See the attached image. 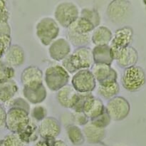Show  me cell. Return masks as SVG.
I'll return each instance as SVG.
<instances>
[{"instance_id":"5bb4252c","label":"cell","mask_w":146,"mask_h":146,"mask_svg":"<svg viewBox=\"0 0 146 146\" xmlns=\"http://www.w3.org/2000/svg\"><path fill=\"white\" fill-rule=\"evenodd\" d=\"M133 38V30L130 27H123L115 30L109 46L111 48L123 49L131 46Z\"/></svg>"},{"instance_id":"ffe728a7","label":"cell","mask_w":146,"mask_h":146,"mask_svg":"<svg viewBox=\"0 0 146 146\" xmlns=\"http://www.w3.org/2000/svg\"><path fill=\"white\" fill-rule=\"evenodd\" d=\"M78 92L74 90L72 86L67 85L58 91L56 99L62 107L71 109L76 98Z\"/></svg>"},{"instance_id":"ac0fdd59","label":"cell","mask_w":146,"mask_h":146,"mask_svg":"<svg viewBox=\"0 0 146 146\" xmlns=\"http://www.w3.org/2000/svg\"><path fill=\"white\" fill-rule=\"evenodd\" d=\"M92 54L94 64L111 66L114 61L109 45L95 46L92 49Z\"/></svg>"},{"instance_id":"e575fe53","label":"cell","mask_w":146,"mask_h":146,"mask_svg":"<svg viewBox=\"0 0 146 146\" xmlns=\"http://www.w3.org/2000/svg\"><path fill=\"white\" fill-rule=\"evenodd\" d=\"M11 36L0 37V58L2 56L11 46Z\"/></svg>"},{"instance_id":"52a82bcc","label":"cell","mask_w":146,"mask_h":146,"mask_svg":"<svg viewBox=\"0 0 146 146\" xmlns=\"http://www.w3.org/2000/svg\"><path fill=\"white\" fill-rule=\"evenodd\" d=\"M78 7L71 1H62L56 6L54 11V17L58 24L68 29L79 17Z\"/></svg>"},{"instance_id":"cb8c5ba5","label":"cell","mask_w":146,"mask_h":146,"mask_svg":"<svg viewBox=\"0 0 146 146\" xmlns=\"http://www.w3.org/2000/svg\"><path fill=\"white\" fill-rule=\"evenodd\" d=\"M23 94L27 101L34 104H39L45 101L47 96V92L44 85H41L37 88H23Z\"/></svg>"},{"instance_id":"7402d4cb","label":"cell","mask_w":146,"mask_h":146,"mask_svg":"<svg viewBox=\"0 0 146 146\" xmlns=\"http://www.w3.org/2000/svg\"><path fill=\"white\" fill-rule=\"evenodd\" d=\"M138 60V54L134 47L129 46L123 48L121 57L117 60V64L123 68H127L136 65Z\"/></svg>"},{"instance_id":"4dcf8cb0","label":"cell","mask_w":146,"mask_h":146,"mask_svg":"<svg viewBox=\"0 0 146 146\" xmlns=\"http://www.w3.org/2000/svg\"><path fill=\"white\" fill-rule=\"evenodd\" d=\"M111 117H110V115H108V112H107L106 111V108L105 111H104L101 115L97 117L95 119L90 121V122H91L93 125H95V126L98 127V128L105 129L106 127H108V125H109V124L111 123Z\"/></svg>"},{"instance_id":"f546056e","label":"cell","mask_w":146,"mask_h":146,"mask_svg":"<svg viewBox=\"0 0 146 146\" xmlns=\"http://www.w3.org/2000/svg\"><path fill=\"white\" fill-rule=\"evenodd\" d=\"M15 71L4 61H0V84L12 80Z\"/></svg>"},{"instance_id":"ba28073f","label":"cell","mask_w":146,"mask_h":146,"mask_svg":"<svg viewBox=\"0 0 146 146\" xmlns=\"http://www.w3.org/2000/svg\"><path fill=\"white\" fill-rule=\"evenodd\" d=\"M101 17L95 9L84 8L79 13V17L74 24L80 32L91 34L96 28L99 27Z\"/></svg>"},{"instance_id":"6da1fadb","label":"cell","mask_w":146,"mask_h":146,"mask_svg":"<svg viewBox=\"0 0 146 146\" xmlns=\"http://www.w3.org/2000/svg\"><path fill=\"white\" fill-rule=\"evenodd\" d=\"M92 49L88 46L76 48L62 61L61 66L68 73L74 74L83 69H88L94 65Z\"/></svg>"},{"instance_id":"8d00e7d4","label":"cell","mask_w":146,"mask_h":146,"mask_svg":"<svg viewBox=\"0 0 146 146\" xmlns=\"http://www.w3.org/2000/svg\"><path fill=\"white\" fill-rule=\"evenodd\" d=\"M9 14L6 9H0V24L1 23H7L9 19Z\"/></svg>"},{"instance_id":"8fae6325","label":"cell","mask_w":146,"mask_h":146,"mask_svg":"<svg viewBox=\"0 0 146 146\" xmlns=\"http://www.w3.org/2000/svg\"><path fill=\"white\" fill-rule=\"evenodd\" d=\"M91 68V72L96 81L98 82L101 86H107L117 82L118 74L111 66L94 64Z\"/></svg>"},{"instance_id":"5b68a950","label":"cell","mask_w":146,"mask_h":146,"mask_svg":"<svg viewBox=\"0 0 146 146\" xmlns=\"http://www.w3.org/2000/svg\"><path fill=\"white\" fill-rule=\"evenodd\" d=\"M36 34L43 45L49 46L59 34L58 23L51 17H44L37 23Z\"/></svg>"},{"instance_id":"44dd1931","label":"cell","mask_w":146,"mask_h":146,"mask_svg":"<svg viewBox=\"0 0 146 146\" xmlns=\"http://www.w3.org/2000/svg\"><path fill=\"white\" fill-rule=\"evenodd\" d=\"M95 98L96 97H94L91 93H87V94L78 93L71 110H73L75 113H84L86 114L91 109Z\"/></svg>"},{"instance_id":"2e32d148","label":"cell","mask_w":146,"mask_h":146,"mask_svg":"<svg viewBox=\"0 0 146 146\" xmlns=\"http://www.w3.org/2000/svg\"><path fill=\"white\" fill-rule=\"evenodd\" d=\"M4 55H5L4 62L7 63L12 68L22 65L25 61L24 50L21 46L18 44L10 46Z\"/></svg>"},{"instance_id":"e0dca14e","label":"cell","mask_w":146,"mask_h":146,"mask_svg":"<svg viewBox=\"0 0 146 146\" xmlns=\"http://www.w3.org/2000/svg\"><path fill=\"white\" fill-rule=\"evenodd\" d=\"M74 23L68 28L67 31L68 41L70 44H71L77 48L86 46L91 41V34H86L80 32L76 29Z\"/></svg>"},{"instance_id":"f1b7e54d","label":"cell","mask_w":146,"mask_h":146,"mask_svg":"<svg viewBox=\"0 0 146 146\" xmlns=\"http://www.w3.org/2000/svg\"><path fill=\"white\" fill-rule=\"evenodd\" d=\"M105 110L106 106H104L103 101L100 98H95L91 109L88 111V113H86V115L88 118L89 121H91L101 115L105 111Z\"/></svg>"},{"instance_id":"d4e9b609","label":"cell","mask_w":146,"mask_h":146,"mask_svg":"<svg viewBox=\"0 0 146 146\" xmlns=\"http://www.w3.org/2000/svg\"><path fill=\"white\" fill-rule=\"evenodd\" d=\"M17 135L25 145L35 142L38 140V135H38V126L35 123V122L31 119L27 126L21 133L17 134Z\"/></svg>"},{"instance_id":"277c9868","label":"cell","mask_w":146,"mask_h":146,"mask_svg":"<svg viewBox=\"0 0 146 146\" xmlns=\"http://www.w3.org/2000/svg\"><path fill=\"white\" fill-rule=\"evenodd\" d=\"M145 72L141 66L135 65L124 69L122 84L125 90L130 92H136L145 86Z\"/></svg>"},{"instance_id":"74e56055","label":"cell","mask_w":146,"mask_h":146,"mask_svg":"<svg viewBox=\"0 0 146 146\" xmlns=\"http://www.w3.org/2000/svg\"><path fill=\"white\" fill-rule=\"evenodd\" d=\"M54 140H48V141H45V140H41L38 142L36 143L35 146H51V143L55 141Z\"/></svg>"},{"instance_id":"484cf974","label":"cell","mask_w":146,"mask_h":146,"mask_svg":"<svg viewBox=\"0 0 146 146\" xmlns=\"http://www.w3.org/2000/svg\"><path fill=\"white\" fill-rule=\"evenodd\" d=\"M18 91V86L14 80L0 84V100L1 101H9Z\"/></svg>"},{"instance_id":"83f0119b","label":"cell","mask_w":146,"mask_h":146,"mask_svg":"<svg viewBox=\"0 0 146 146\" xmlns=\"http://www.w3.org/2000/svg\"><path fill=\"white\" fill-rule=\"evenodd\" d=\"M97 91L100 96L103 97L104 99L109 101L111 98L117 96L118 94H119L120 86L118 82H115L111 85L107 86H99Z\"/></svg>"},{"instance_id":"4fadbf2b","label":"cell","mask_w":146,"mask_h":146,"mask_svg":"<svg viewBox=\"0 0 146 146\" xmlns=\"http://www.w3.org/2000/svg\"><path fill=\"white\" fill-rule=\"evenodd\" d=\"M61 127L59 121L54 117H46L38 127L39 136L42 140H54L61 133Z\"/></svg>"},{"instance_id":"9c48e42d","label":"cell","mask_w":146,"mask_h":146,"mask_svg":"<svg viewBox=\"0 0 146 146\" xmlns=\"http://www.w3.org/2000/svg\"><path fill=\"white\" fill-rule=\"evenodd\" d=\"M106 108L111 121H121L129 115L131 105L124 97L117 96L108 101Z\"/></svg>"},{"instance_id":"836d02e7","label":"cell","mask_w":146,"mask_h":146,"mask_svg":"<svg viewBox=\"0 0 146 146\" xmlns=\"http://www.w3.org/2000/svg\"><path fill=\"white\" fill-rule=\"evenodd\" d=\"M72 120L76 125H81V126H84L86 125L88 122H89V119L88 117L86 116L85 113H75L72 114Z\"/></svg>"},{"instance_id":"30bf717a","label":"cell","mask_w":146,"mask_h":146,"mask_svg":"<svg viewBox=\"0 0 146 146\" xmlns=\"http://www.w3.org/2000/svg\"><path fill=\"white\" fill-rule=\"evenodd\" d=\"M71 84L74 90L81 94L91 93L96 86V81L90 69L77 71L73 76Z\"/></svg>"},{"instance_id":"d6a6232c","label":"cell","mask_w":146,"mask_h":146,"mask_svg":"<svg viewBox=\"0 0 146 146\" xmlns=\"http://www.w3.org/2000/svg\"><path fill=\"white\" fill-rule=\"evenodd\" d=\"M29 115L32 118L33 121L41 122L44 118L47 117V111L45 107L41 106H36L30 112Z\"/></svg>"},{"instance_id":"d590c367","label":"cell","mask_w":146,"mask_h":146,"mask_svg":"<svg viewBox=\"0 0 146 146\" xmlns=\"http://www.w3.org/2000/svg\"><path fill=\"white\" fill-rule=\"evenodd\" d=\"M11 36V28L8 23L0 24V37Z\"/></svg>"},{"instance_id":"8992f818","label":"cell","mask_w":146,"mask_h":146,"mask_svg":"<svg viewBox=\"0 0 146 146\" xmlns=\"http://www.w3.org/2000/svg\"><path fill=\"white\" fill-rule=\"evenodd\" d=\"M69 78V74L60 65L48 67L44 75L46 85L52 91H58L68 85Z\"/></svg>"},{"instance_id":"4316f807","label":"cell","mask_w":146,"mask_h":146,"mask_svg":"<svg viewBox=\"0 0 146 146\" xmlns=\"http://www.w3.org/2000/svg\"><path fill=\"white\" fill-rule=\"evenodd\" d=\"M68 139L74 145H81L86 141L82 130L74 124H68L66 127Z\"/></svg>"},{"instance_id":"1f68e13d","label":"cell","mask_w":146,"mask_h":146,"mask_svg":"<svg viewBox=\"0 0 146 146\" xmlns=\"http://www.w3.org/2000/svg\"><path fill=\"white\" fill-rule=\"evenodd\" d=\"M0 146H26L17 134H9L0 141Z\"/></svg>"},{"instance_id":"9a60e30c","label":"cell","mask_w":146,"mask_h":146,"mask_svg":"<svg viewBox=\"0 0 146 146\" xmlns=\"http://www.w3.org/2000/svg\"><path fill=\"white\" fill-rule=\"evenodd\" d=\"M71 44L68 40L64 38H56L49 45L48 54L53 60L63 61L71 54Z\"/></svg>"},{"instance_id":"603a6c76","label":"cell","mask_w":146,"mask_h":146,"mask_svg":"<svg viewBox=\"0 0 146 146\" xmlns=\"http://www.w3.org/2000/svg\"><path fill=\"white\" fill-rule=\"evenodd\" d=\"M113 38L111 30L104 26L96 28L91 34V41L95 46L109 45Z\"/></svg>"},{"instance_id":"7c38bea8","label":"cell","mask_w":146,"mask_h":146,"mask_svg":"<svg viewBox=\"0 0 146 146\" xmlns=\"http://www.w3.org/2000/svg\"><path fill=\"white\" fill-rule=\"evenodd\" d=\"M44 74L38 67L29 66L23 70L21 74V82L24 88H37L43 85Z\"/></svg>"},{"instance_id":"f35d334b","label":"cell","mask_w":146,"mask_h":146,"mask_svg":"<svg viewBox=\"0 0 146 146\" xmlns=\"http://www.w3.org/2000/svg\"><path fill=\"white\" fill-rule=\"evenodd\" d=\"M6 9V2L4 1H0V9Z\"/></svg>"},{"instance_id":"d6986e66","label":"cell","mask_w":146,"mask_h":146,"mask_svg":"<svg viewBox=\"0 0 146 146\" xmlns=\"http://www.w3.org/2000/svg\"><path fill=\"white\" fill-rule=\"evenodd\" d=\"M85 140L90 144H98L104 141L106 137V129L100 128L88 122L83 128Z\"/></svg>"},{"instance_id":"3957f363","label":"cell","mask_w":146,"mask_h":146,"mask_svg":"<svg viewBox=\"0 0 146 146\" xmlns=\"http://www.w3.org/2000/svg\"><path fill=\"white\" fill-rule=\"evenodd\" d=\"M133 7L131 1L126 0H115L110 2L106 14L110 21L116 25L126 22L131 17Z\"/></svg>"},{"instance_id":"7a4b0ae2","label":"cell","mask_w":146,"mask_h":146,"mask_svg":"<svg viewBox=\"0 0 146 146\" xmlns=\"http://www.w3.org/2000/svg\"><path fill=\"white\" fill-rule=\"evenodd\" d=\"M30 110L11 106L7 113L6 126L11 133L19 134L30 122Z\"/></svg>"}]
</instances>
